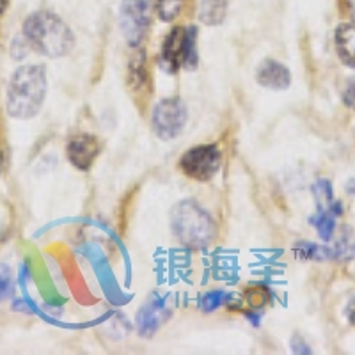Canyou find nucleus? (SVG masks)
<instances>
[{"label":"nucleus","mask_w":355,"mask_h":355,"mask_svg":"<svg viewBox=\"0 0 355 355\" xmlns=\"http://www.w3.org/2000/svg\"><path fill=\"white\" fill-rule=\"evenodd\" d=\"M185 0H157V12L162 21H173L182 12Z\"/></svg>","instance_id":"nucleus-15"},{"label":"nucleus","mask_w":355,"mask_h":355,"mask_svg":"<svg viewBox=\"0 0 355 355\" xmlns=\"http://www.w3.org/2000/svg\"><path fill=\"white\" fill-rule=\"evenodd\" d=\"M297 258L299 259H329L334 258V252L329 247H318L311 242H302L297 245Z\"/></svg>","instance_id":"nucleus-14"},{"label":"nucleus","mask_w":355,"mask_h":355,"mask_svg":"<svg viewBox=\"0 0 355 355\" xmlns=\"http://www.w3.org/2000/svg\"><path fill=\"white\" fill-rule=\"evenodd\" d=\"M155 133L164 141L178 137L187 125V107L180 98H166L158 101L151 114Z\"/></svg>","instance_id":"nucleus-7"},{"label":"nucleus","mask_w":355,"mask_h":355,"mask_svg":"<svg viewBox=\"0 0 355 355\" xmlns=\"http://www.w3.org/2000/svg\"><path fill=\"white\" fill-rule=\"evenodd\" d=\"M155 0H121L119 20L121 31L130 46L137 49L151 27V12Z\"/></svg>","instance_id":"nucleus-5"},{"label":"nucleus","mask_w":355,"mask_h":355,"mask_svg":"<svg viewBox=\"0 0 355 355\" xmlns=\"http://www.w3.org/2000/svg\"><path fill=\"white\" fill-rule=\"evenodd\" d=\"M166 302L158 297H153L150 302L141 307L135 322H137V329L142 336H151L162 323L166 322Z\"/></svg>","instance_id":"nucleus-10"},{"label":"nucleus","mask_w":355,"mask_h":355,"mask_svg":"<svg viewBox=\"0 0 355 355\" xmlns=\"http://www.w3.org/2000/svg\"><path fill=\"white\" fill-rule=\"evenodd\" d=\"M9 0H0V12H4L6 8H8Z\"/></svg>","instance_id":"nucleus-20"},{"label":"nucleus","mask_w":355,"mask_h":355,"mask_svg":"<svg viewBox=\"0 0 355 355\" xmlns=\"http://www.w3.org/2000/svg\"><path fill=\"white\" fill-rule=\"evenodd\" d=\"M11 291V277L9 272H0V300H4Z\"/></svg>","instance_id":"nucleus-19"},{"label":"nucleus","mask_w":355,"mask_h":355,"mask_svg":"<svg viewBox=\"0 0 355 355\" xmlns=\"http://www.w3.org/2000/svg\"><path fill=\"white\" fill-rule=\"evenodd\" d=\"M46 98V68L41 64L20 66L6 89V110L15 119H33Z\"/></svg>","instance_id":"nucleus-1"},{"label":"nucleus","mask_w":355,"mask_h":355,"mask_svg":"<svg viewBox=\"0 0 355 355\" xmlns=\"http://www.w3.org/2000/svg\"><path fill=\"white\" fill-rule=\"evenodd\" d=\"M171 226L176 239L189 249H205L215 236L210 214L192 199L178 202L171 211Z\"/></svg>","instance_id":"nucleus-3"},{"label":"nucleus","mask_w":355,"mask_h":355,"mask_svg":"<svg viewBox=\"0 0 355 355\" xmlns=\"http://www.w3.org/2000/svg\"><path fill=\"white\" fill-rule=\"evenodd\" d=\"M224 297H226V293L222 290H215V291H210V293H206V297L202 299V309L205 311H215L218 306H222V302H224Z\"/></svg>","instance_id":"nucleus-17"},{"label":"nucleus","mask_w":355,"mask_h":355,"mask_svg":"<svg viewBox=\"0 0 355 355\" xmlns=\"http://www.w3.org/2000/svg\"><path fill=\"white\" fill-rule=\"evenodd\" d=\"M313 224H315L316 230H318L322 240L329 242V240L332 239V234H334L336 215L332 214L331 210H318V215L313 218Z\"/></svg>","instance_id":"nucleus-13"},{"label":"nucleus","mask_w":355,"mask_h":355,"mask_svg":"<svg viewBox=\"0 0 355 355\" xmlns=\"http://www.w3.org/2000/svg\"><path fill=\"white\" fill-rule=\"evenodd\" d=\"M343 101L347 107L355 109V77H350L343 89Z\"/></svg>","instance_id":"nucleus-18"},{"label":"nucleus","mask_w":355,"mask_h":355,"mask_svg":"<svg viewBox=\"0 0 355 355\" xmlns=\"http://www.w3.org/2000/svg\"><path fill=\"white\" fill-rule=\"evenodd\" d=\"M2 167H4V155L0 153V174H2Z\"/></svg>","instance_id":"nucleus-21"},{"label":"nucleus","mask_w":355,"mask_h":355,"mask_svg":"<svg viewBox=\"0 0 355 355\" xmlns=\"http://www.w3.org/2000/svg\"><path fill=\"white\" fill-rule=\"evenodd\" d=\"M24 37L37 53L44 57L68 55L75 44V36L61 17L52 11H36L25 20Z\"/></svg>","instance_id":"nucleus-2"},{"label":"nucleus","mask_w":355,"mask_h":355,"mask_svg":"<svg viewBox=\"0 0 355 355\" xmlns=\"http://www.w3.org/2000/svg\"><path fill=\"white\" fill-rule=\"evenodd\" d=\"M198 66V28L174 27L162 43V68L174 73Z\"/></svg>","instance_id":"nucleus-4"},{"label":"nucleus","mask_w":355,"mask_h":355,"mask_svg":"<svg viewBox=\"0 0 355 355\" xmlns=\"http://www.w3.org/2000/svg\"><path fill=\"white\" fill-rule=\"evenodd\" d=\"M222 167V151L215 144H201L187 150L180 158V169L190 180L210 182Z\"/></svg>","instance_id":"nucleus-6"},{"label":"nucleus","mask_w":355,"mask_h":355,"mask_svg":"<svg viewBox=\"0 0 355 355\" xmlns=\"http://www.w3.org/2000/svg\"><path fill=\"white\" fill-rule=\"evenodd\" d=\"M256 82L261 87L272 89V91H284V89H288L291 85V73L281 62L274 61V59H265L258 66Z\"/></svg>","instance_id":"nucleus-9"},{"label":"nucleus","mask_w":355,"mask_h":355,"mask_svg":"<svg viewBox=\"0 0 355 355\" xmlns=\"http://www.w3.org/2000/svg\"><path fill=\"white\" fill-rule=\"evenodd\" d=\"M315 196L316 199H318V210H323L325 208V205L331 206L332 201H334V194H332V187L331 183L325 182V180H322V182H318L315 185Z\"/></svg>","instance_id":"nucleus-16"},{"label":"nucleus","mask_w":355,"mask_h":355,"mask_svg":"<svg viewBox=\"0 0 355 355\" xmlns=\"http://www.w3.org/2000/svg\"><path fill=\"white\" fill-rule=\"evenodd\" d=\"M100 155V142L91 133H78L69 139L66 146V157L75 169L87 171Z\"/></svg>","instance_id":"nucleus-8"},{"label":"nucleus","mask_w":355,"mask_h":355,"mask_svg":"<svg viewBox=\"0 0 355 355\" xmlns=\"http://www.w3.org/2000/svg\"><path fill=\"white\" fill-rule=\"evenodd\" d=\"M336 52L345 66L355 69V24H341L336 28Z\"/></svg>","instance_id":"nucleus-11"},{"label":"nucleus","mask_w":355,"mask_h":355,"mask_svg":"<svg viewBox=\"0 0 355 355\" xmlns=\"http://www.w3.org/2000/svg\"><path fill=\"white\" fill-rule=\"evenodd\" d=\"M227 4L226 0H201L199 6V20L205 25H220L226 18Z\"/></svg>","instance_id":"nucleus-12"}]
</instances>
